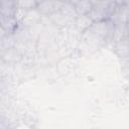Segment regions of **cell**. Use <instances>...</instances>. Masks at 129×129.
Returning a JSON list of instances; mask_svg holds the SVG:
<instances>
[{
    "mask_svg": "<svg viewBox=\"0 0 129 129\" xmlns=\"http://www.w3.org/2000/svg\"><path fill=\"white\" fill-rule=\"evenodd\" d=\"M115 29V24L112 22L111 19H105L101 21H95L92 26L88 29L89 32H91L93 35L101 39L102 41L108 40L113 37Z\"/></svg>",
    "mask_w": 129,
    "mask_h": 129,
    "instance_id": "cell-1",
    "label": "cell"
},
{
    "mask_svg": "<svg viewBox=\"0 0 129 129\" xmlns=\"http://www.w3.org/2000/svg\"><path fill=\"white\" fill-rule=\"evenodd\" d=\"M62 3L63 2L60 0H42L39 2L37 9L42 16H49L50 14L60 10Z\"/></svg>",
    "mask_w": 129,
    "mask_h": 129,
    "instance_id": "cell-2",
    "label": "cell"
},
{
    "mask_svg": "<svg viewBox=\"0 0 129 129\" xmlns=\"http://www.w3.org/2000/svg\"><path fill=\"white\" fill-rule=\"evenodd\" d=\"M110 19L115 25L127 24L129 22V5H117Z\"/></svg>",
    "mask_w": 129,
    "mask_h": 129,
    "instance_id": "cell-3",
    "label": "cell"
},
{
    "mask_svg": "<svg viewBox=\"0 0 129 129\" xmlns=\"http://www.w3.org/2000/svg\"><path fill=\"white\" fill-rule=\"evenodd\" d=\"M41 16H42V14L39 12V10L37 8L28 10L19 25H21L22 27H25V28H29V27L37 24L40 21Z\"/></svg>",
    "mask_w": 129,
    "mask_h": 129,
    "instance_id": "cell-4",
    "label": "cell"
},
{
    "mask_svg": "<svg viewBox=\"0 0 129 129\" xmlns=\"http://www.w3.org/2000/svg\"><path fill=\"white\" fill-rule=\"evenodd\" d=\"M94 23V20L93 18L91 17L90 14H81V15H78L74 21V24H75V27L76 29L81 32V33H84L85 31H87L91 26L92 24Z\"/></svg>",
    "mask_w": 129,
    "mask_h": 129,
    "instance_id": "cell-5",
    "label": "cell"
},
{
    "mask_svg": "<svg viewBox=\"0 0 129 129\" xmlns=\"http://www.w3.org/2000/svg\"><path fill=\"white\" fill-rule=\"evenodd\" d=\"M19 25V22L14 18V16H4L1 15V29L6 35L13 33Z\"/></svg>",
    "mask_w": 129,
    "mask_h": 129,
    "instance_id": "cell-6",
    "label": "cell"
},
{
    "mask_svg": "<svg viewBox=\"0 0 129 129\" xmlns=\"http://www.w3.org/2000/svg\"><path fill=\"white\" fill-rule=\"evenodd\" d=\"M114 49H115V52L118 54V56L122 58L129 57V43L125 38L115 41Z\"/></svg>",
    "mask_w": 129,
    "mask_h": 129,
    "instance_id": "cell-7",
    "label": "cell"
},
{
    "mask_svg": "<svg viewBox=\"0 0 129 129\" xmlns=\"http://www.w3.org/2000/svg\"><path fill=\"white\" fill-rule=\"evenodd\" d=\"M78 15L89 14L93 9V3L91 0H76L74 2Z\"/></svg>",
    "mask_w": 129,
    "mask_h": 129,
    "instance_id": "cell-8",
    "label": "cell"
},
{
    "mask_svg": "<svg viewBox=\"0 0 129 129\" xmlns=\"http://www.w3.org/2000/svg\"><path fill=\"white\" fill-rule=\"evenodd\" d=\"M60 11L64 14V16L69 19V21H75L76 17L78 16V13H77V10H76V7H75V4L74 3H71V2H63L62 3V6L60 8Z\"/></svg>",
    "mask_w": 129,
    "mask_h": 129,
    "instance_id": "cell-9",
    "label": "cell"
},
{
    "mask_svg": "<svg viewBox=\"0 0 129 129\" xmlns=\"http://www.w3.org/2000/svg\"><path fill=\"white\" fill-rule=\"evenodd\" d=\"M48 17H49L50 21H51L53 24H55V25H57V26H60V27L67 26V25L70 23L69 19L64 16V14H63L60 10H58V11H56V12L50 14Z\"/></svg>",
    "mask_w": 129,
    "mask_h": 129,
    "instance_id": "cell-10",
    "label": "cell"
},
{
    "mask_svg": "<svg viewBox=\"0 0 129 129\" xmlns=\"http://www.w3.org/2000/svg\"><path fill=\"white\" fill-rule=\"evenodd\" d=\"M16 8H21L24 10H32L38 7L39 2L37 0H14Z\"/></svg>",
    "mask_w": 129,
    "mask_h": 129,
    "instance_id": "cell-11",
    "label": "cell"
},
{
    "mask_svg": "<svg viewBox=\"0 0 129 129\" xmlns=\"http://www.w3.org/2000/svg\"><path fill=\"white\" fill-rule=\"evenodd\" d=\"M28 10H24V9H21V8H16L15 7V10H14V14H13V16H14V18L19 22V24H20V22L22 21V19L24 18V16H25V14H26V12H27Z\"/></svg>",
    "mask_w": 129,
    "mask_h": 129,
    "instance_id": "cell-12",
    "label": "cell"
},
{
    "mask_svg": "<svg viewBox=\"0 0 129 129\" xmlns=\"http://www.w3.org/2000/svg\"><path fill=\"white\" fill-rule=\"evenodd\" d=\"M60 1H62V2H71V3H74L76 0H60Z\"/></svg>",
    "mask_w": 129,
    "mask_h": 129,
    "instance_id": "cell-13",
    "label": "cell"
}]
</instances>
